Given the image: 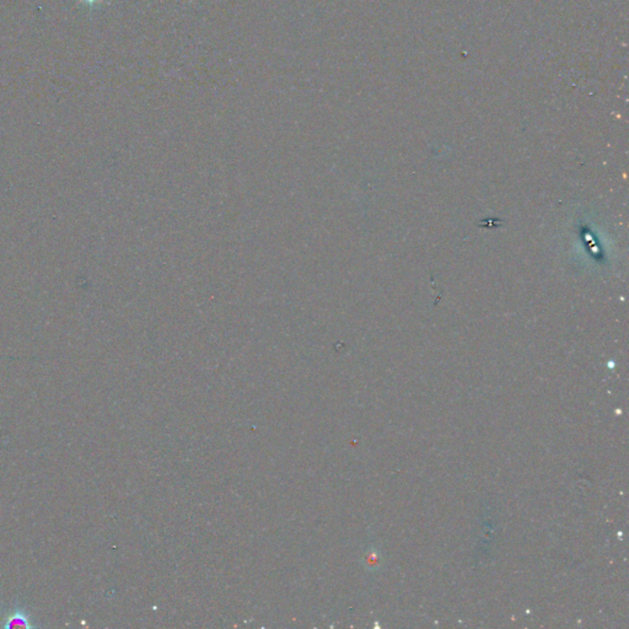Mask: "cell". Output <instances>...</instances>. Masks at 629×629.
Masks as SVG:
<instances>
[{
	"label": "cell",
	"mask_w": 629,
	"mask_h": 629,
	"mask_svg": "<svg viewBox=\"0 0 629 629\" xmlns=\"http://www.w3.org/2000/svg\"><path fill=\"white\" fill-rule=\"evenodd\" d=\"M80 3L82 4H87L89 6H98V4H101L103 0H79Z\"/></svg>",
	"instance_id": "7a4b0ae2"
},
{
	"label": "cell",
	"mask_w": 629,
	"mask_h": 629,
	"mask_svg": "<svg viewBox=\"0 0 629 629\" xmlns=\"http://www.w3.org/2000/svg\"><path fill=\"white\" fill-rule=\"evenodd\" d=\"M1 627L6 629L11 628H36L37 624L34 623V619H31V614L26 609L21 607H16L13 609L10 614L4 619V623L1 624Z\"/></svg>",
	"instance_id": "6da1fadb"
}]
</instances>
